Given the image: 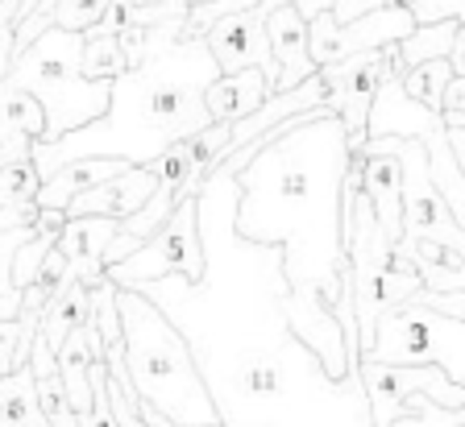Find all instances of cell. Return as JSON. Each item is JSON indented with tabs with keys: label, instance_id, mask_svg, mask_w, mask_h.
Instances as JSON below:
<instances>
[{
	"label": "cell",
	"instance_id": "12",
	"mask_svg": "<svg viewBox=\"0 0 465 427\" xmlns=\"http://www.w3.org/2000/svg\"><path fill=\"white\" fill-rule=\"evenodd\" d=\"M96 361H104V336H100L96 320H87L58 349V374H63V386H67V398L79 419L96 403V390H92V365Z\"/></svg>",
	"mask_w": 465,
	"mask_h": 427
},
{
	"label": "cell",
	"instance_id": "26",
	"mask_svg": "<svg viewBox=\"0 0 465 427\" xmlns=\"http://www.w3.org/2000/svg\"><path fill=\"white\" fill-rule=\"evenodd\" d=\"M445 125H465V75H453L445 92Z\"/></svg>",
	"mask_w": 465,
	"mask_h": 427
},
{
	"label": "cell",
	"instance_id": "27",
	"mask_svg": "<svg viewBox=\"0 0 465 427\" xmlns=\"http://www.w3.org/2000/svg\"><path fill=\"white\" fill-rule=\"evenodd\" d=\"M38 199H29V204H5L0 208V233H5V228H17V224H34L38 220Z\"/></svg>",
	"mask_w": 465,
	"mask_h": 427
},
{
	"label": "cell",
	"instance_id": "6",
	"mask_svg": "<svg viewBox=\"0 0 465 427\" xmlns=\"http://www.w3.org/2000/svg\"><path fill=\"white\" fill-rule=\"evenodd\" d=\"M203 270H208V257H203V233H200V195H187L150 241H142L129 257L108 266V278L116 286L158 282L166 274H183L187 282H200Z\"/></svg>",
	"mask_w": 465,
	"mask_h": 427
},
{
	"label": "cell",
	"instance_id": "9",
	"mask_svg": "<svg viewBox=\"0 0 465 427\" xmlns=\"http://www.w3.org/2000/svg\"><path fill=\"white\" fill-rule=\"evenodd\" d=\"M266 34H271V50L279 59V83L274 92H291L300 88L303 79L316 75V59H312V42H308V17L295 9V0L279 5L266 17Z\"/></svg>",
	"mask_w": 465,
	"mask_h": 427
},
{
	"label": "cell",
	"instance_id": "17",
	"mask_svg": "<svg viewBox=\"0 0 465 427\" xmlns=\"http://www.w3.org/2000/svg\"><path fill=\"white\" fill-rule=\"evenodd\" d=\"M457 30H461V21L457 17L420 21L416 30L399 42V59H403V67H416V63H428V59H449Z\"/></svg>",
	"mask_w": 465,
	"mask_h": 427
},
{
	"label": "cell",
	"instance_id": "4",
	"mask_svg": "<svg viewBox=\"0 0 465 427\" xmlns=\"http://www.w3.org/2000/svg\"><path fill=\"white\" fill-rule=\"evenodd\" d=\"M84 42L87 34L50 25L21 54H13L9 71L0 79V88H25L42 100L50 121L42 141H58L71 129L92 125L113 104V83L84 75Z\"/></svg>",
	"mask_w": 465,
	"mask_h": 427
},
{
	"label": "cell",
	"instance_id": "23",
	"mask_svg": "<svg viewBox=\"0 0 465 427\" xmlns=\"http://www.w3.org/2000/svg\"><path fill=\"white\" fill-rule=\"evenodd\" d=\"M250 5H258V0H203V5H192V9H187V21H183V34L203 38L221 17L242 13V9H250Z\"/></svg>",
	"mask_w": 465,
	"mask_h": 427
},
{
	"label": "cell",
	"instance_id": "19",
	"mask_svg": "<svg viewBox=\"0 0 465 427\" xmlns=\"http://www.w3.org/2000/svg\"><path fill=\"white\" fill-rule=\"evenodd\" d=\"M449 83H453V63L449 59H428L403 71V92L411 100H420L424 108H432V112H445Z\"/></svg>",
	"mask_w": 465,
	"mask_h": 427
},
{
	"label": "cell",
	"instance_id": "18",
	"mask_svg": "<svg viewBox=\"0 0 465 427\" xmlns=\"http://www.w3.org/2000/svg\"><path fill=\"white\" fill-rule=\"evenodd\" d=\"M134 67V54H129L125 38L121 34H104V30H92L84 42V75L87 79H121L125 71Z\"/></svg>",
	"mask_w": 465,
	"mask_h": 427
},
{
	"label": "cell",
	"instance_id": "11",
	"mask_svg": "<svg viewBox=\"0 0 465 427\" xmlns=\"http://www.w3.org/2000/svg\"><path fill=\"white\" fill-rule=\"evenodd\" d=\"M271 96H274L271 75L262 67H245V71H221V75L208 83V92H203V104H208L213 121L237 125V121L253 117Z\"/></svg>",
	"mask_w": 465,
	"mask_h": 427
},
{
	"label": "cell",
	"instance_id": "24",
	"mask_svg": "<svg viewBox=\"0 0 465 427\" xmlns=\"http://www.w3.org/2000/svg\"><path fill=\"white\" fill-rule=\"evenodd\" d=\"M21 332H25V320H0V378L13 369V357H17V345H21Z\"/></svg>",
	"mask_w": 465,
	"mask_h": 427
},
{
	"label": "cell",
	"instance_id": "30",
	"mask_svg": "<svg viewBox=\"0 0 465 427\" xmlns=\"http://www.w3.org/2000/svg\"><path fill=\"white\" fill-rule=\"evenodd\" d=\"M449 146H453V158L465 175V125H449Z\"/></svg>",
	"mask_w": 465,
	"mask_h": 427
},
{
	"label": "cell",
	"instance_id": "22",
	"mask_svg": "<svg viewBox=\"0 0 465 427\" xmlns=\"http://www.w3.org/2000/svg\"><path fill=\"white\" fill-rule=\"evenodd\" d=\"M108 5L113 0H54V25H63V30H96L100 17L108 13Z\"/></svg>",
	"mask_w": 465,
	"mask_h": 427
},
{
	"label": "cell",
	"instance_id": "34",
	"mask_svg": "<svg viewBox=\"0 0 465 427\" xmlns=\"http://www.w3.org/2000/svg\"><path fill=\"white\" fill-rule=\"evenodd\" d=\"M17 5H21V0H17Z\"/></svg>",
	"mask_w": 465,
	"mask_h": 427
},
{
	"label": "cell",
	"instance_id": "5",
	"mask_svg": "<svg viewBox=\"0 0 465 427\" xmlns=\"http://www.w3.org/2000/svg\"><path fill=\"white\" fill-rule=\"evenodd\" d=\"M361 357L395 361V365H440L449 378L465 386V320L407 299L382 311L374 340Z\"/></svg>",
	"mask_w": 465,
	"mask_h": 427
},
{
	"label": "cell",
	"instance_id": "1",
	"mask_svg": "<svg viewBox=\"0 0 465 427\" xmlns=\"http://www.w3.org/2000/svg\"><path fill=\"white\" fill-rule=\"evenodd\" d=\"M349 158V133L329 104L295 112L287 129L237 175V233L258 245H279L291 286L337 311L349 336L361 345L341 216V179Z\"/></svg>",
	"mask_w": 465,
	"mask_h": 427
},
{
	"label": "cell",
	"instance_id": "20",
	"mask_svg": "<svg viewBox=\"0 0 465 427\" xmlns=\"http://www.w3.org/2000/svg\"><path fill=\"white\" fill-rule=\"evenodd\" d=\"M34 233H38L34 224H17V228H5V233H0V320H17L21 315V295L25 291L13 282V257H17V249Z\"/></svg>",
	"mask_w": 465,
	"mask_h": 427
},
{
	"label": "cell",
	"instance_id": "3",
	"mask_svg": "<svg viewBox=\"0 0 465 427\" xmlns=\"http://www.w3.org/2000/svg\"><path fill=\"white\" fill-rule=\"evenodd\" d=\"M116 303H121L125 365L137 403L154 407L179 427H224V415L183 328L137 286H116Z\"/></svg>",
	"mask_w": 465,
	"mask_h": 427
},
{
	"label": "cell",
	"instance_id": "13",
	"mask_svg": "<svg viewBox=\"0 0 465 427\" xmlns=\"http://www.w3.org/2000/svg\"><path fill=\"white\" fill-rule=\"evenodd\" d=\"M134 162H125V158H108V154H92V158H75V162H67L63 170H54L50 179H42L38 187V208H58V212H67V204L75 199V195L92 191V187L108 183V179H116L121 170H129Z\"/></svg>",
	"mask_w": 465,
	"mask_h": 427
},
{
	"label": "cell",
	"instance_id": "28",
	"mask_svg": "<svg viewBox=\"0 0 465 427\" xmlns=\"http://www.w3.org/2000/svg\"><path fill=\"white\" fill-rule=\"evenodd\" d=\"M378 5H387V0H332V17H337V21H353V17H361V13L378 9Z\"/></svg>",
	"mask_w": 465,
	"mask_h": 427
},
{
	"label": "cell",
	"instance_id": "33",
	"mask_svg": "<svg viewBox=\"0 0 465 427\" xmlns=\"http://www.w3.org/2000/svg\"><path fill=\"white\" fill-rule=\"evenodd\" d=\"M461 25H465V21H461Z\"/></svg>",
	"mask_w": 465,
	"mask_h": 427
},
{
	"label": "cell",
	"instance_id": "25",
	"mask_svg": "<svg viewBox=\"0 0 465 427\" xmlns=\"http://www.w3.org/2000/svg\"><path fill=\"white\" fill-rule=\"evenodd\" d=\"M13 17H17V5L13 0H0V79L13 63Z\"/></svg>",
	"mask_w": 465,
	"mask_h": 427
},
{
	"label": "cell",
	"instance_id": "14",
	"mask_svg": "<svg viewBox=\"0 0 465 427\" xmlns=\"http://www.w3.org/2000/svg\"><path fill=\"white\" fill-rule=\"evenodd\" d=\"M87 320H92V282L67 274L63 286L50 295L46 311H42V336H46V345L58 353L63 349V340Z\"/></svg>",
	"mask_w": 465,
	"mask_h": 427
},
{
	"label": "cell",
	"instance_id": "29",
	"mask_svg": "<svg viewBox=\"0 0 465 427\" xmlns=\"http://www.w3.org/2000/svg\"><path fill=\"white\" fill-rule=\"evenodd\" d=\"M449 63H453V75H465V25L457 30L453 50H449Z\"/></svg>",
	"mask_w": 465,
	"mask_h": 427
},
{
	"label": "cell",
	"instance_id": "8",
	"mask_svg": "<svg viewBox=\"0 0 465 427\" xmlns=\"http://www.w3.org/2000/svg\"><path fill=\"white\" fill-rule=\"evenodd\" d=\"M395 46L361 50V54H349V59H341V63L320 67L332 79V92H337V96H332V108H337V117H341V125H345L349 146L353 150L366 146L370 104H374V96H378V83L387 75V63H391V54H395Z\"/></svg>",
	"mask_w": 465,
	"mask_h": 427
},
{
	"label": "cell",
	"instance_id": "7",
	"mask_svg": "<svg viewBox=\"0 0 465 427\" xmlns=\"http://www.w3.org/2000/svg\"><path fill=\"white\" fill-rule=\"evenodd\" d=\"M411 30H416V13L403 5H378L353 21H337L332 9H324L320 17L308 21V42L316 67H329V63H341L349 54H361V50L395 46Z\"/></svg>",
	"mask_w": 465,
	"mask_h": 427
},
{
	"label": "cell",
	"instance_id": "21",
	"mask_svg": "<svg viewBox=\"0 0 465 427\" xmlns=\"http://www.w3.org/2000/svg\"><path fill=\"white\" fill-rule=\"evenodd\" d=\"M38 187H42V175H38V166H34V158L0 166V208L38 199Z\"/></svg>",
	"mask_w": 465,
	"mask_h": 427
},
{
	"label": "cell",
	"instance_id": "15",
	"mask_svg": "<svg viewBox=\"0 0 465 427\" xmlns=\"http://www.w3.org/2000/svg\"><path fill=\"white\" fill-rule=\"evenodd\" d=\"M116 233H121V220H116V216H67V228L58 237V249L67 253L71 262L104 266V249Z\"/></svg>",
	"mask_w": 465,
	"mask_h": 427
},
{
	"label": "cell",
	"instance_id": "31",
	"mask_svg": "<svg viewBox=\"0 0 465 427\" xmlns=\"http://www.w3.org/2000/svg\"><path fill=\"white\" fill-rule=\"evenodd\" d=\"M295 9H300L303 13V17H320V13H324V9H332V0H295Z\"/></svg>",
	"mask_w": 465,
	"mask_h": 427
},
{
	"label": "cell",
	"instance_id": "32",
	"mask_svg": "<svg viewBox=\"0 0 465 427\" xmlns=\"http://www.w3.org/2000/svg\"><path fill=\"white\" fill-rule=\"evenodd\" d=\"M187 5H203V0H187Z\"/></svg>",
	"mask_w": 465,
	"mask_h": 427
},
{
	"label": "cell",
	"instance_id": "2",
	"mask_svg": "<svg viewBox=\"0 0 465 427\" xmlns=\"http://www.w3.org/2000/svg\"><path fill=\"white\" fill-rule=\"evenodd\" d=\"M187 17L150 25V50L137 67L113 79V104L100 121L71 129L58 141H34V166L50 179L75 158L108 154L125 162H154L158 154L213 125L203 92L221 75L208 38L183 34Z\"/></svg>",
	"mask_w": 465,
	"mask_h": 427
},
{
	"label": "cell",
	"instance_id": "16",
	"mask_svg": "<svg viewBox=\"0 0 465 427\" xmlns=\"http://www.w3.org/2000/svg\"><path fill=\"white\" fill-rule=\"evenodd\" d=\"M46 108L25 88H0V137H46Z\"/></svg>",
	"mask_w": 465,
	"mask_h": 427
},
{
	"label": "cell",
	"instance_id": "10",
	"mask_svg": "<svg viewBox=\"0 0 465 427\" xmlns=\"http://www.w3.org/2000/svg\"><path fill=\"white\" fill-rule=\"evenodd\" d=\"M361 158H366V166H361V191L374 204L378 224L387 228V237L399 241L403 237V158L395 150L374 146V141L361 146Z\"/></svg>",
	"mask_w": 465,
	"mask_h": 427
}]
</instances>
